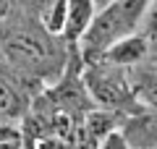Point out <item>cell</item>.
<instances>
[{"label":"cell","instance_id":"8","mask_svg":"<svg viewBox=\"0 0 157 149\" xmlns=\"http://www.w3.org/2000/svg\"><path fill=\"white\" fill-rule=\"evenodd\" d=\"M141 34H147V37L155 42L157 39V0H152L149 8H147V16H144V24H141Z\"/></svg>","mask_w":157,"mask_h":149},{"label":"cell","instance_id":"1","mask_svg":"<svg viewBox=\"0 0 157 149\" xmlns=\"http://www.w3.org/2000/svg\"><path fill=\"white\" fill-rule=\"evenodd\" d=\"M84 86L89 92V97L97 102V107H102V110L118 113L131 99V92L126 86L123 76H121V68L110 66V63L92 66L84 73Z\"/></svg>","mask_w":157,"mask_h":149},{"label":"cell","instance_id":"13","mask_svg":"<svg viewBox=\"0 0 157 149\" xmlns=\"http://www.w3.org/2000/svg\"><path fill=\"white\" fill-rule=\"evenodd\" d=\"M152 47H155V50H157V39H155V42H152Z\"/></svg>","mask_w":157,"mask_h":149},{"label":"cell","instance_id":"3","mask_svg":"<svg viewBox=\"0 0 157 149\" xmlns=\"http://www.w3.org/2000/svg\"><path fill=\"white\" fill-rule=\"evenodd\" d=\"M149 50H152V39L147 37V34L136 32V34H131V37H123L121 42H115L105 55H102V60L110 63V66H115V68H126V66L141 63L149 55Z\"/></svg>","mask_w":157,"mask_h":149},{"label":"cell","instance_id":"6","mask_svg":"<svg viewBox=\"0 0 157 149\" xmlns=\"http://www.w3.org/2000/svg\"><path fill=\"white\" fill-rule=\"evenodd\" d=\"M37 16L45 26V32L63 37V26H66V16H68V0H39Z\"/></svg>","mask_w":157,"mask_h":149},{"label":"cell","instance_id":"4","mask_svg":"<svg viewBox=\"0 0 157 149\" xmlns=\"http://www.w3.org/2000/svg\"><path fill=\"white\" fill-rule=\"evenodd\" d=\"M97 6L94 0H68V16L66 26H63V37L68 42H81L84 34L89 32V26L97 18Z\"/></svg>","mask_w":157,"mask_h":149},{"label":"cell","instance_id":"5","mask_svg":"<svg viewBox=\"0 0 157 149\" xmlns=\"http://www.w3.org/2000/svg\"><path fill=\"white\" fill-rule=\"evenodd\" d=\"M78 123H81L84 133L89 136V141L97 144V149H100V144L105 141L110 133L121 131V128H118V113L102 110V107H94V110L84 113V115L78 118Z\"/></svg>","mask_w":157,"mask_h":149},{"label":"cell","instance_id":"7","mask_svg":"<svg viewBox=\"0 0 157 149\" xmlns=\"http://www.w3.org/2000/svg\"><path fill=\"white\" fill-rule=\"evenodd\" d=\"M18 92L0 76V118H16L18 115Z\"/></svg>","mask_w":157,"mask_h":149},{"label":"cell","instance_id":"11","mask_svg":"<svg viewBox=\"0 0 157 149\" xmlns=\"http://www.w3.org/2000/svg\"><path fill=\"white\" fill-rule=\"evenodd\" d=\"M11 8H13V0H0V21H3V18H8Z\"/></svg>","mask_w":157,"mask_h":149},{"label":"cell","instance_id":"12","mask_svg":"<svg viewBox=\"0 0 157 149\" xmlns=\"http://www.w3.org/2000/svg\"><path fill=\"white\" fill-rule=\"evenodd\" d=\"M110 3H115V0H94V6H97V11H105Z\"/></svg>","mask_w":157,"mask_h":149},{"label":"cell","instance_id":"2","mask_svg":"<svg viewBox=\"0 0 157 149\" xmlns=\"http://www.w3.org/2000/svg\"><path fill=\"white\" fill-rule=\"evenodd\" d=\"M3 50L13 63H21V66H37L47 58V44L37 34H29V32L8 34L3 39Z\"/></svg>","mask_w":157,"mask_h":149},{"label":"cell","instance_id":"9","mask_svg":"<svg viewBox=\"0 0 157 149\" xmlns=\"http://www.w3.org/2000/svg\"><path fill=\"white\" fill-rule=\"evenodd\" d=\"M26 149H71L68 141L55 136H42V139H34V141H26Z\"/></svg>","mask_w":157,"mask_h":149},{"label":"cell","instance_id":"10","mask_svg":"<svg viewBox=\"0 0 157 149\" xmlns=\"http://www.w3.org/2000/svg\"><path fill=\"white\" fill-rule=\"evenodd\" d=\"M100 149H131V144H128V139L123 136V131H115L100 144Z\"/></svg>","mask_w":157,"mask_h":149}]
</instances>
